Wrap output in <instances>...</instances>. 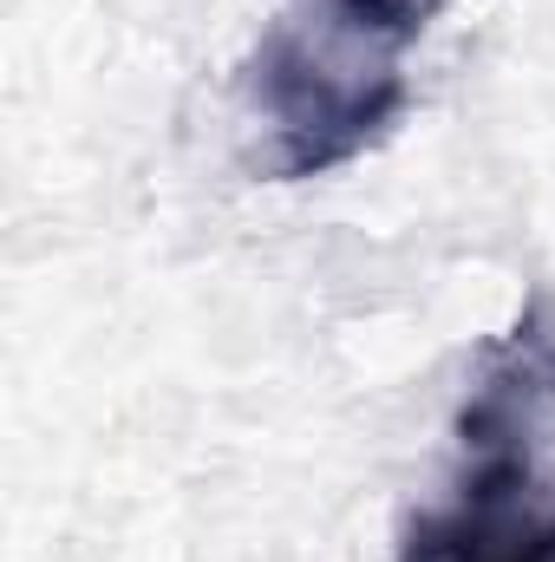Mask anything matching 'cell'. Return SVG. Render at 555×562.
I'll use <instances>...</instances> for the list:
<instances>
[{"mask_svg": "<svg viewBox=\"0 0 555 562\" xmlns=\"http://www.w3.org/2000/svg\"><path fill=\"white\" fill-rule=\"evenodd\" d=\"M327 7H347V13H366L380 26H399V33H424V20L444 7V0H327Z\"/></svg>", "mask_w": 555, "mask_h": 562, "instance_id": "2", "label": "cell"}, {"mask_svg": "<svg viewBox=\"0 0 555 562\" xmlns=\"http://www.w3.org/2000/svg\"><path fill=\"white\" fill-rule=\"evenodd\" d=\"M471 562H555V517L550 524H530L517 543H490V550H477Z\"/></svg>", "mask_w": 555, "mask_h": 562, "instance_id": "3", "label": "cell"}, {"mask_svg": "<svg viewBox=\"0 0 555 562\" xmlns=\"http://www.w3.org/2000/svg\"><path fill=\"white\" fill-rule=\"evenodd\" d=\"M412 33L327 0H301L294 13H281L242 66L249 112L269 132L262 170L275 183H301L366 157L412 99Z\"/></svg>", "mask_w": 555, "mask_h": 562, "instance_id": "1", "label": "cell"}]
</instances>
